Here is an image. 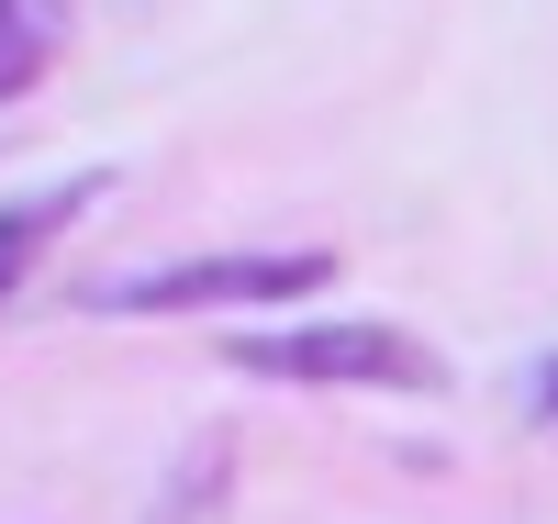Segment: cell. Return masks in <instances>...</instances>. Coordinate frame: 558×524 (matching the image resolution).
I'll return each mask as SVG.
<instances>
[{
  "label": "cell",
  "mask_w": 558,
  "mask_h": 524,
  "mask_svg": "<svg viewBox=\"0 0 558 524\" xmlns=\"http://www.w3.org/2000/svg\"><path fill=\"white\" fill-rule=\"evenodd\" d=\"M324 246H257V257H179V268H134L101 279L89 313H257V302H302L324 291Z\"/></svg>",
  "instance_id": "obj_1"
},
{
  "label": "cell",
  "mask_w": 558,
  "mask_h": 524,
  "mask_svg": "<svg viewBox=\"0 0 558 524\" xmlns=\"http://www.w3.org/2000/svg\"><path fill=\"white\" fill-rule=\"evenodd\" d=\"M246 379H336V391H447V357L391 324H313V336H235Z\"/></svg>",
  "instance_id": "obj_2"
},
{
  "label": "cell",
  "mask_w": 558,
  "mask_h": 524,
  "mask_svg": "<svg viewBox=\"0 0 558 524\" xmlns=\"http://www.w3.org/2000/svg\"><path fill=\"white\" fill-rule=\"evenodd\" d=\"M57 45H68V0H0V101H23L57 68Z\"/></svg>",
  "instance_id": "obj_3"
},
{
  "label": "cell",
  "mask_w": 558,
  "mask_h": 524,
  "mask_svg": "<svg viewBox=\"0 0 558 524\" xmlns=\"http://www.w3.org/2000/svg\"><path fill=\"white\" fill-rule=\"evenodd\" d=\"M525 402H536V413H547V424H558V346H547V357H536V379H525Z\"/></svg>",
  "instance_id": "obj_4"
}]
</instances>
